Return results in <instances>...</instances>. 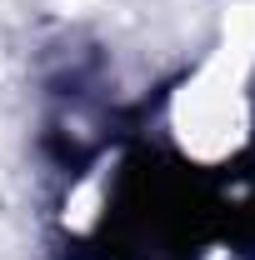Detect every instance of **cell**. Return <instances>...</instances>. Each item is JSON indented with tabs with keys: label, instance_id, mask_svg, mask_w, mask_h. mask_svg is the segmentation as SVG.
Segmentation results:
<instances>
[{
	"label": "cell",
	"instance_id": "6da1fadb",
	"mask_svg": "<svg viewBox=\"0 0 255 260\" xmlns=\"http://www.w3.org/2000/svg\"><path fill=\"white\" fill-rule=\"evenodd\" d=\"M250 80H255V45L230 35L215 55L195 70L170 100V130L180 150L200 165H220L250 135Z\"/></svg>",
	"mask_w": 255,
	"mask_h": 260
}]
</instances>
